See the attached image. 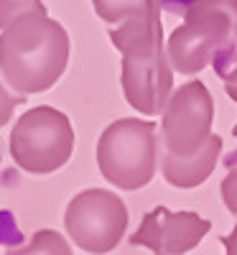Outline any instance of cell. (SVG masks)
I'll return each mask as SVG.
<instances>
[{
    "label": "cell",
    "mask_w": 237,
    "mask_h": 255,
    "mask_svg": "<svg viewBox=\"0 0 237 255\" xmlns=\"http://www.w3.org/2000/svg\"><path fill=\"white\" fill-rule=\"evenodd\" d=\"M67 59L69 36L44 8L18 18L0 36V69L15 92H46L64 74Z\"/></svg>",
    "instance_id": "obj_1"
},
{
    "label": "cell",
    "mask_w": 237,
    "mask_h": 255,
    "mask_svg": "<svg viewBox=\"0 0 237 255\" xmlns=\"http://www.w3.org/2000/svg\"><path fill=\"white\" fill-rule=\"evenodd\" d=\"M97 166L107 181L125 191L145 186L156 171V123L115 120L97 140Z\"/></svg>",
    "instance_id": "obj_2"
},
{
    "label": "cell",
    "mask_w": 237,
    "mask_h": 255,
    "mask_svg": "<svg viewBox=\"0 0 237 255\" xmlns=\"http://www.w3.org/2000/svg\"><path fill=\"white\" fill-rule=\"evenodd\" d=\"M74 130L69 118L41 105L20 115L10 133V156L28 174H51L72 158Z\"/></svg>",
    "instance_id": "obj_3"
},
{
    "label": "cell",
    "mask_w": 237,
    "mask_h": 255,
    "mask_svg": "<svg viewBox=\"0 0 237 255\" xmlns=\"http://www.w3.org/2000/svg\"><path fill=\"white\" fill-rule=\"evenodd\" d=\"M69 238L84 253H110L127 227L122 199L105 189H87L77 194L64 215Z\"/></svg>",
    "instance_id": "obj_4"
},
{
    "label": "cell",
    "mask_w": 237,
    "mask_h": 255,
    "mask_svg": "<svg viewBox=\"0 0 237 255\" xmlns=\"http://www.w3.org/2000/svg\"><path fill=\"white\" fill-rule=\"evenodd\" d=\"M222 199L227 202L230 212H235V215H237V171H232L222 181Z\"/></svg>",
    "instance_id": "obj_5"
},
{
    "label": "cell",
    "mask_w": 237,
    "mask_h": 255,
    "mask_svg": "<svg viewBox=\"0 0 237 255\" xmlns=\"http://www.w3.org/2000/svg\"><path fill=\"white\" fill-rule=\"evenodd\" d=\"M15 97L3 87V84H0V128H3L10 118H13V110H15Z\"/></svg>",
    "instance_id": "obj_6"
},
{
    "label": "cell",
    "mask_w": 237,
    "mask_h": 255,
    "mask_svg": "<svg viewBox=\"0 0 237 255\" xmlns=\"http://www.w3.org/2000/svg\"><path fill=\"white\" fill-rule=\"evenodd\" d=\"M158 3H161V8H163V10H168V13L184 15V13H189L194 5L204 3V0H158Z\"/></svg>",
    "instance_id": "obj_7"
},
{
    "label": "cell",
    "mask_w": 237,
    "mask_h": 255,
    "mask_svg": "<svg viewBox=\"0 0 237 255\" xmlns=\"http://www.w3.org/2000/svg\"><path fill=\"white\" fill-rule=\"evenodd\" d=\"M227 92H230V97H235V100H237V87H232V84H230ZM235 135H237V125H235Z\"/></svg>",
    "instance_id": "obj_8"
}]
</instances>
